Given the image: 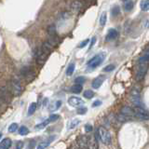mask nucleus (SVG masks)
<instances>
[{"instance_id": "31", "label": "nucleus", "mask_w": 149, "mask_h": 149, "mask_svg": "<svg viewBox=\"0 0 149 149\" xmlns=\"http://www.w3.org/2000/svg\"><path fill=\"white\" fill-rule=\"evenodd\" d=\"M48 34L49 36H56V28L54 25H49L48 27Z\"/></svg>"}, {"instance_id": "6", "label": "nucleus", "mask_w": 149, "mask_h": 149, "mask_svg": "<svg viewBox=\"0 0 149 149\" xmlns=\"http://www.w3.org/2000/svg\"><path fill=\"white\" fill-rule=\"evenodd\" d=\"M67 102H68L69 105H71L73 107H77V108L84 104V101L82 99H80L79 97H77V96L70 97Z\"/></svg>"}, {"instance_id": "20", "label": "nucleus", "mask_w": 149, "mask_h": 149, "mask_svg": "<svg viewBox=\"0 0 149 149\" xmlns=\"http://www.w3.org/2000/svg\"><path fill=\"white\" fill-rule=\"evenodd\" d=\"M118 121L120 122H128L129 120H132V116H125L123 114H119L118 116H116Z\"/></svg>"}, {"instance_id": "28", "label": "nucleus", "mask_w": 149, "mask_h": 149, "mask_svg": "<svg viewBox=\"0 0 149 149\" xmlns=\"http://www.w3.org/2000/svg\"><path fill=\"white\" fill-rule=\"evenodd\" d=\"M74 67H76V65H74V63H71L68 65V67L66 69V74H67V76H72L74 71Z\"/></svg>"}, {"instance_id": "11", "label": "nucleus", "mask_w": 149, "mask_h": 149, "mask_svg": "<svg viewBox=\"0 0 149 149\" xmlns=\"http://www.w3.org/2000/svg\"><path fill=\"white\" fill-rule=\"evenodd\" d=\"M0 101L1 102H8L9 101L8 91L6 88H0Z\"/></svg>"}, {"instance_id": "50", "label": "nucleus", "mask_w": 149, "mask_h": 149, "mask_svg": "<svg viewBox=\"0 0 149 149\" xmlns=\"http://www.w3.org/2000/svg\"><path fill=\"white\" fill-rule=\"evenodd\" d=\"M0 102H1V101H0Z\"/></svg>"}, {"instance_id": "5", "label": "nucleus", "mask_w": 149, "mask_h": 149, "mask_svg": "<svg viewBox=\"0 0 149 149\" xmlns=\"http://www.w3.org/2000/svg\"><path fill=\"white\" fill-rule=\"evenodd\" d=\"M48 55H49L48 53H46L45 51L40 48L38 50H37V52L36 54V63H38V64H40V65H42L46 62L47 58H48Z\"/></svg>"}, {"instance_id": "22", "label": "nucleus", "mask_w": 149, "mask_h": 149, "mask_svg": "<svg viewBox=\"0 0 149 149\" xmlns=\"http://www.w3.org/2000/svg\"><path fill=\"white\" fill-rule=\"evenodd\" d=\"M36 107H37L36 102H32V104L29 105V107H28V116L34 115V113L36 110Z\"/></svg>"}, {"instance_id": "34", "label": "nucleus", "mask_w": 149, "mask_h": 149, "mask_svg": "<svg viewBox=\"0 0 149 149\" xmlns=\"http://www.w3.org/2000/svg\"><path fill=\"white\" fill-rule=\"evenodd\" d=\"M17 130H19L17 123H12V124L9 125V127H8V132H11V133L12 132H15Z\"/></svg>"}, {"instance_id": "25", "label": "nucleus", "mask_w": 149, "mask_h": 149, "mask_svg": "<svg viewBox=\"0 0 149 149\" xmlns=\"http://www.w3.org/2000/svg\"><path fill=\"white\" fill-rule=\"evenodd\" d=\"M18 132H19V134L20 135L25 136V135H27L28 133H29V129H28L27 127H25V126H22L21 128H19Z\"/></svg>"}, {"instance_id": "7", "label": "nucleus", "mask_w": 149, "mask_h": 149, "mask_svg": "<svg viewBox=\"0 0 149 149\" xmlns=\"http://www.w3.org/2000/svg\"><path fill=\"white\" fill-rule=\"evenodd\" d=\"M21 74H22V76L26 78L27 80H31V78L35 76V73L33 72V70L31 67H28V66H25V67H23L22 69V71H21Z\"/></svg>"}, {"instance_id": "38", "label": "nucleus", "mask_w": 149, "mask_h": 149, "mask_svg": "<svg viewBox=\"0 0 149 149\" xmlns=\"http://www.w3.org/2000/svg\"><path fill=\"white\" fill-rule=\"evenodd\" d=\"M59 118H60V116H59L58 115L52 114V115H51V116H49V119L50 122H54V121L58 120V119H59Z\"/></svg>"}, {"instance_id": "27", "label": "nucleus", "mask_w": 149, "mask_h": 149, "mask_svg": "<svg viewBox=\"0 0 149 149\" xmlns=\"http://www.w3.org/2000/svg\"><path fill=\"white\" fill-rule=\"evenodd\" d=\"M149 63V53L144 54L138 60V64L140 63Z\"/></svg>"}, {"instance_id": "26", "label": "nucleus", "mask_w": 149, "mask_h": 149, "mask_svg": "<svg viewBox=\"0 0 149 149\" xmlns=\"http://www.w3.org/2000/svg\"><path fill=\"white\" fill-rule=\"evenodd\" d=\"M111 14L113 17H118L120 14V8L118 6H115L111 8Z\"/></svg>"}, {"instance_id": "48", "label": "nucleus", "mask_w": 149, "mask_h": 149, "mask_svg": "<svg viewBox=\"0 0 149 149\" xmlns=\"http://www.w3.org/2000/svg\"><path fill=\"white\" fill-rule=\"evenodd\" d=\"M123 2H126V1H129V0H122Z\"/></svg>"}, {"instance_id": "47", "label": "nucleus", "mask_w": 149, "mask_h": 149, "mask_svg": "<svg viewBox=\"0 0 149 149\" xmlns=\"http://www.w3.org/2000/svg\"><path fill=\"white\" fill-rule=\"evenodd\" d=\"M1 137H2V133L0 132V139H1Z\"/></svg>"}, {"instance_id": "30", "label": "nucleus", "mask_w": 149, "mask_h": 149, "mask_svg": "<svg viewBox=\"0 0 149 149\" xmlns=\"http://www.w3.org/2000/svg\"><path fill=\"white\" fill-rule=\"evenodd\" d=\"M134 116L140 120H149V114H135Z\"/></svg>"}, {"instance_id": "41", "label": "nucleus", "mask_w": 149, "mask_h": 149, "mask_svg": "<svg viewBox=\"0 0 149 149\" xmlns=\"http://www.w3.org/2000/svg\"><path fill=\"white\" fill-rule=\"evenodd\" d=\"M88 43V39H86V40H84V41H82V42H81L80 44H79L78 48H79V49H82V48H84V47H86Z\"/></svg>"}, {"instance_id": "39", "label": "nucleus", "mask_w": 149, "mask_h": 149, "mask_svg": "<svg viewBox=\"0 0 149 149\" xmlns=\"http://www.w3.org/2000/svg\"><path fill=\"white\" fill-rule=\"evenodd\" d=\"M130 94H132V96H139L140 95V90H136V88H134L132 90Z\"/></svg>"}, {"instance_id": "19", "label": "nucleus", "mask_w": 149, "mask_h": 149, "mask_svg": "<svg viewBox=\"0 0 149 149\" xmlns=\"http://www.w3.org/2000/svg\"><path fill=\"white\" fill-rule=\"evenodd\" d=\"M134 7V4L132 0H129V1H126L124 2V5H123V8L125 11H130Z\"/></svg>"}, {"instance_id": "46", "label": "nucleus", "mask_w": 149, "mask_h": 149, "mask_svg": "<svg viewBox=\"0 0 149 149\" xmlns=\"http://www.w3.org/2000/svg\"><path fill=\"white\" fill-rule=\"evenodd\" d=\"M47 102H48V99H46V100L44 101V105H46V104H47Z\"/></svg>"}, {"instance_id": "36", "label": "nucleus", "mask_w": 149, "mask_h": 149, "mask_svg": "<svg viewBox=\"0 0 149 149\" xmlns=\"http://www.w3.org/2000/svg\"><path fill=\"white\" fill-rule=\"evenodd\" d=\"M87 111L88 109L86 108V107H84V106H80V107H78L77 112V114L78 115H84V114H86L87 113Z\"/></svg>"}, {"instance_id": "16", "label": "nucleus", "mask_w": 149, "mask_h": 149, "mask_svg": "<svg viewBox=\"0 0 149 149\" xmlns=\"http://www.w3.org/2000/svg\"><path fill=\"white\" fill-rule=\"evenodd\" d=\"M55 139V137L54 136H51V137H49L48 140H46V141H44V142H41L38 146H37V147H36V149H45V148H47L49 146V143L53 141V140Z\"/></svg>"}, {"instance_id": "24", "label": "nucleus", "mask_w": 149, "mask_h": 149, "mask_svg": "<svg viewBox=\"0 0 149 149\" xmlns=\"http://www.w3.org/2000/svg\"><path fill=\"white\" fill-rule=\"evenodd\" d=\"M82 91V86L81 85H78V84H74V85L71 88V92L73 93H80Z\"/></svg>"}, {"instance_id": "40", "label": "nucleus", "mask_w": 149, "mask_h": 149, "mask_svg": "<svg viewBox=\"0 0 149 149\" xmlns=\"http://www.w3.org/2000/svg\"><path fill=\"white\" fill-rule=\"evenodd\" d=\"M23 148V142L22 141H18L15 144V149H22Z\"/></svg>"}, {"instance_id": "29", "label": "nucleus", "mask_w": 149, "mask_h": 149, "mask_svg": "<svg viewBox=\"0 0 149 149\" xmlns=\"http://www.w3.org/2000/svg\"><path fill=\"white\" fill-rule=\"evenodd\" d=\"M106 21H107V13L104 11L102 13V15L100 17V24L101 26H104L105 23H106Z\"/></svg>"}, {"instance_id": "43", "label": "nucleus", "mask_w": 149, "mask_h": 149, "mask_svg": "<svg viewBox=\"0 0 149 149\" xmlns=\"http://www.w3.org/2000/svg\"><path fill=\"white\" fill-rule=\"evenodd\" d=\"M35 141H34V140H32V141L29 143V146H28V148L27 149H33V148H34L35 147Z\"/></svg>"}, {"instance_id": "8", "label": "nucleus", "mask_w": 149, "mask_h": 149, "mask_svg": "<svg viewBox=\"0 0 149 149\" xmlns=\"http://www.w3.org/2000/svg\"><path fill=\"white\" fill-rule=\"evenodd\" d=\"M99 148V144L98 141L94 135L88 137V149H98Z\"/></svg>"}, {"instance_id": "17", "label": "nucleus", "mask_w": 149, "mask_h": 149, "mask_svg": "<svg viewBox=\"0 0 149 149\" xmlns=\"http://www.w3.org/2000/svg\"><path fill=\"white\" fill-rule=\"evenodd\" d=\"M61 106H62V101H60V100L56 101L49 105V111H51V112L57 111Z\"/></svg>"}, {"instance_id": "13", "label": "nucleus", "mask_w": 149, "mask_h": 149, "mask_svg": "<svg viewBox=\"0 0 149 149\" xmlns=\"http://www.w3.org/2000/svg\"><path fill=\"white\" fill-rule=\"evenodd\" d=\"M120 112H121V114H123L125 116H134V114H135L133 108H132V107H130V106H127V105L123 106L122 108H121Z\"/></svg>"}, {"instance_id": "21", "label": "nucleus", "mask_w": 149, "mask_h": 149, "mask_svg": "<svg viewBox=\"0 0 149 149\" xmlns=\"http://www.w3.org/2000/svg\"><path fill=\"white\" fill-rule=\"evenodd\" d=\"M140 7L143 11H148L149 10V0H142Z\"/></svg>"}, {"instance_id": "12", "label": "nucleus", "mask_w": 149, "mask_h": 149, "mask_svg": "<svg viewBox=\"0 0 149 149\" xmlns=\"http://www.w3.org/2000/svg\"><path fill=\"white\" fill-rule=\"evenodd\" d=\"M104 76H100V77H96L94 80L92 81V84H91V86L93 88H99L101 86H102V84L104 83Z\"/></svg>"}, {"instance_id": "9", "label": "nucleus", "mask_w": 149, "mask_h": 149, "mask_svg": "<svg viewBox=\"0 0 149 149\" xmlns=\"http://www.w3.org/2000/svg\"><path fill=\"white\" fill-rule=\"evenodd\" d=\"M118 37V32L116 31V29H109L108 33L105 36V41L106 42H110V41H113L116 40V38Z\"/></svg>"}, {"instance_id": "49", "label": "nucleus", "mask_w": 149, "mask_h": 149, "mask_svg": "<svg viewBox=\"0 0 149 149\" xmlns=\"http://www.w3.org/2000/svg\"><path fill=\"white\" fill-rule=\"evenodd\" d=\"M148 49V50H149V46H148V49Z\"/></svg>"}, {"instance_id": "44", "label": "nucleus", "mask_w": 149, "mask_h": 149, "mask_svg": "<svg viewBox=\"0 0 149 149\" xmlns=\"http://www.w3.org/2000/svg\"><path fill=\"white\" fill-rule=\"evenodd\" d=\"M101 104H102V102L99 101V100H97V101H95V102L92 104V106H93V107H97V106H99V105H101Z\"/></svg>"}, {"instance_id": "37", "label": "nucleus", "mask_w": 149, "mask_h": 149, "mask_svg": "<svg viewBox=\"0 0 149 149\" xmlns=\"http://www.w3.org/2000/svg\"><path fill=\"white\" fill-rule=\"evenodd\" d=\"M114 69H115V65L114 64H109V65H107V66H105L104 68V72H111V71H113Z\"/></svg>"}, {"instance_id": "33", "label": "nucleus", "mask_w": 149, "mask_h": 149, "mask_svg": "<svg viewBox=\"0 0 149 149\" xmlns=\"http://www.w3.org/2000/svg\"><path fill=\"white\" fill-rule=\"evenodd\" d=\"M83 96L86 98V99H91V98L94 96V92H93L92 91H90V90H88V91H85L83 93Z\"/></svg>"}, {"instance_id": "35", "label": "nucleus", "mask_w": 149, "mask_h": 149, "mask_svg": "<svg viewBox=\"0 0 149 149\" xmlns=\"http://www.w3.org/2000/svg\"><path fill=\"white\" fill-rule=\"evenodd\" d=\"M86 81V78L84 77H77L76 79H74V83L76 84H78V85H81L82 86V84H84V82Z\"/></svg>"}, {"instance_id": "23", "label": "nucleus", "mask_w": 149, "mask_h": 149, "mask_svg": "<svg viewBox=\"0 0 149 149\" xmlns=\"http://www.w3.org/2000/svg\"><path fill=\"white\" fill-rule=\"evenodd\" d=\"M49 123H50V121H49V119L48 118V119H46V120L44 121V122H42V123H40V124H38V125H36V127H35V129H36V130H43V129H45Z\"/></svg>"}, {"instance_id": "4", "label": "nucleus", "mask_w": 149, "mask_h": 149, "mask_svg": "<svg viewBox=\"0 0 149 149\" xmlns=\"http://www.w3.org/2000/svg\"><path fill=\"white\" fill-rule=\"evenodd\" d=\"M98 133H99L100 140L102 143L104 144H110L111 143V134L104 127H100L98 129Z\"/></svg>"}, {"instance_id": "15", "label": "nucleus", "mask_w": 149, "mask_h": 149, "mask_svg": "<svg viewBox=\"0 0 149 149\" xmlns=\"http://www.w3.org/2000/svg\"><path fill=\"white\" fill-rule=\"evenodd\" d=\"M77 143L80 149H87L88 148V138L80 136L77 139Z\"/></svg>"}, {"instance_id": "45", "label": "nucleus", "mask_w": 149, "mask_h": 149, "mask_svg": "<svg viewBox=\"0 0 149 149\" xmlns=\"http://www.w3.org/2000/svg\"><path fill=\"white\" fill-rule=\"evenodd\" d=\"M95 42H96V38H95V37H93L92 40H91V46H90L91 48H92V47H93V45H94Z\"/></svg>"}, {"instance_id": "3", "label": "nucleus", "mask_w": 149, "mask_h": 149, "mask_svg": "<svg viewBox=\"0 0 149 149\" xmlns=\"http://www.w3.org/2000/svg\"><path fill=\"white\" fill-rule=\"evenodd\" d=\"M148 70V63H140L138 64L136 74H135V80L137 82L142 81L146 77Z\"/></svg>"}, {"instance_id": "42", "label": "nucleus", "mask_w": 149, "mask_h": 149, "mask_svg": "<svg viewBox=\"0 0 149 149\" xmlns=\"http://www.w3.org/2000/svg\"><path fill=\"white\" fill-rule=\"evenodd\" d=\"M85 130H86V132H91V130H92V126L91 125H90V124H87L86 126H85Z\"/></svg>"}, {"instance_id": "10", "label": "nucleus", "mask_w": 149, "mask_h": 149, "mask_svg": "<svg viewBox=\"0 0 149 149\" xmlns=\"http://www.w3.org/2000/svg\"><path fill=\"white\" fill-rule=\"evenodd\" d=\"M82 8V2L79 1V0H74V2L71 3V6H70V9L73 12H78Z\"/></svg>"}, {"instance_id": "14", "label": "nucleus", "mask_w": 149, "mask_h": 149, "mask_svg": "<svg viewBox=\"0 0 149 149\" xmlns=\"http://www.w3.org/2000/svg\"><path fill=\"white\" fill-rule=\"evenodd\" d=\"M11 140L9 138H5L0 142V149H9L11 146Z\"/></svg>"}, {"instance_id": "2", "label": "nucleus", "mask_w": 149, "mask_h": 149, "mask_svg": "<svg viewBox=\"0 0 149 149\" xmlns=\"http://www.w3.org/2000/svg\"><path fill=\"white\" fill-rule=\"evenodd\" d=\"M9 91L15 96H19L22 92V87L19 79L14 78L10 81V83H9Z\"/></svg>"}, {"instance_id": "18", "label": "nucleus", "mask_w": 149, "mask_h": 149, "mask_svg": "<svg viewBox=\"0 0 149 149\" xmlns=\"http://www.w3.org/2000/svg\"><path fill=\"white\" fill-rule=\"evenodd\" d=\"M132 104H133L135 106H137V107H143V102H142L141 99H140V97H139V96H132Z\"/></svg>"}, {"instance_id": "1", "label": "nucleus", "mask_w": 149, "mask_h": 149, "mask_svg": "<svg viewBox=\"0 0 149 149\" xmlns=\"http://www.w3.org/2000/svg\"><path fill=\"white\" fill-rule=\"evenodd\" d=\"M105 58V54L104 53H100V54H97L95 55L94 57L91 58L90 61L88 62V67L90 69H94L102 63L104 60Z\"/></svg>"}, {"instance_id": "32", "label": "nucleus", "mask_w": 149, "mask_h": 149, "mask_svg": "<svg viewBox=\"0 0 149 149\" xmlns=\"http://www.w3.org/2000/svg\"><path fill=\"white\" fill-rule=\"evenodd\" d=\"M79 121L78 119H73L72 121H70V123H69V125H68V128H69V130H73L74 128H76L77 126L79 124Z\"/></svg>"}]
</instances>
